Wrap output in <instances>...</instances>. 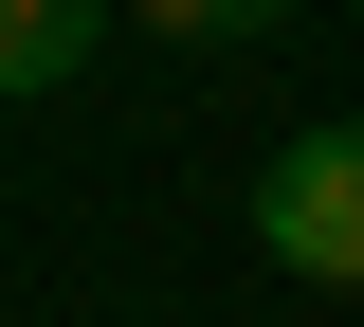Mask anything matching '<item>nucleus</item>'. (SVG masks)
<instances>
[{"label":"nucleus","mask_w":364,"mask_h":327,"mask_svg":"<svg viewBox=\"0 0 364 327\" xmlns=\"http://www.w3.org/2000/svg\"><path fill=\"white\" fill-rule=\"evenodd\" d=\"M128 18H164V37H273L291 0H128Z\"/></svg>","instance_id":"3"},{"label":"nucleus","mask_w":364,"mask_h":327,"mask_svg":"<svg viewBox=\"0 0 364 327\" xmlns=\"http://www.w3.org/2000/svg\"><path fill=\"white\" fill-rule=\"evenodd\" d=\"M91 37H109V0H0V92H73Z\"/></svg>","instance_id":"2"},{"label":"nucleus","mask_w":364,"mask_h":327,"mask_svg":"<svg viewBox=\"0 0 364 327\" xmlns=\"http://www.w3.org/2000/svg\"><path fill=\"white\" fill-rule=\"evenodd\" d=\"M255 255L310 273V291H364V109L255 164Z\"/></svg>","instance_id":"1"}]
</instances>
